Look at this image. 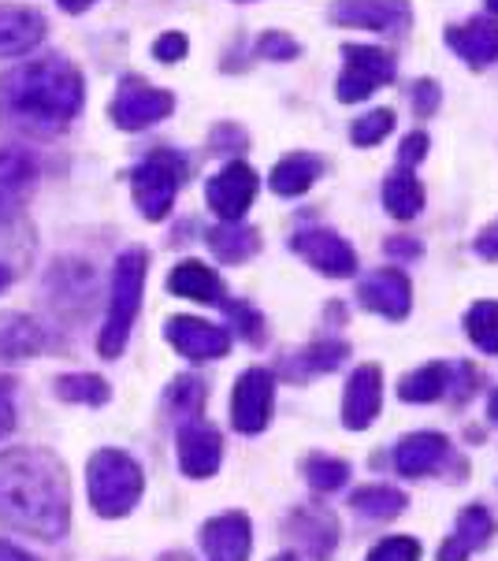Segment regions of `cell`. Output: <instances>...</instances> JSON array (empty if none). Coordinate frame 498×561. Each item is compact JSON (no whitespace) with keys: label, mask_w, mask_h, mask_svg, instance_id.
Returning a JSON list of instances; mask_svg holds the SVG:
<instances>
[{"label":"cell","mask_w":498,"mask_h":561,"mask_svg":"<svg viewBox=\"0 0 498 561\" xmlns=\"http://www.w3.org/2000/svg\"><path fill=\"white\" fill-rule=\"evenodd\" d=\"M0 525L56 543L71 525L67 472L42 446H12L0 454Z\"/></svg>","instance_id":"obj_1"},{"label":"cell","mask_w":498,"mask_h":561,"mask_svg":"<svg viewBox=\"0 0 498 561\" xmlns=\"http://www.w3.org/2000/svg\"><path fill=\"white\" fill-rule=\"evenodd\" d=\"M82 104V75L60 56L0 75V119L26 135H56Z\"/></svg>","instance_id":"obj_2"},{"label":"cell","mask_w":498,"mask_h":561,"mask_svg":"<svg viewBox=\"0 0 498 561\" xmlns=\"http://www.w3.org/2000/svg\"><path fill=\"white\" fill-rule=\"evenodd\" d=\"M146 268L149 256L146 250H127L116 261V272H112V298H109V317H104L98 350L101 357L116 360L123 354L134 328V317L142 309V283H146Z\"/></svg>","instance_id":"obj_3"},{"label":"cell","mask_w":498,"mask_h":561,"mask_svg":"<svg viewBox=\"0 0 498 561\" xmlns=\"http://www.w3.org/2000/svg\"><path fill=\"white\" fill-rule=\"evenodd\" d=\"M146 477H142L138 461L123 450H98L90 458V477H86V491H90V506L101 517H127L138 506Z\"/></svg>","instance_id":"obj_4"},{"label":"cell","mask_w":498,"mask_h":561,"mask_svg":"<svg viewBox=\"0 0 498 561\" xmlns=\"http://www.w3.org/2000/svg\"><path fill=\"white\" fill-rule=\"evenodd\" d=\"M186 179V160L171 149H157L134 168L131 186H134V202H138L142 216L146 220H165L171 213V202H176L179 186Z\"/></svg>","instance_id":"obj_5"},{"label":"cell","mask_w":498,"mask_h":561,"mask_svg":"<svg viewBox=\"0 0 498 561\" xmlns=\"http://www.w3.org/2000/svg\"><path fill=\"white\" fill-rule=\"evenodd\" d=\"M342 56H347V68H342L339 82H335L339 101H365L369 93H376L380 85L395 79V56L387 49H376V45H342Z\"/></svg>","instance_id":"obj_6"},{"label":"cell","mask_w":498,"mask_h":561,"mask_svg":"<svg viewBox=\"0 0 498 561\" xmlns=\"http://www.w3.org/2000/svg\"><path fill=\"white\" fill-rule=\"evenodd\" d=\"M176 108L168 90H157V85L142 82V79H123L120 82V93L112 98V123L123 130H142V127H152Z\"/></svg>","instance_id":"obj_7"},{"label":"cell","mask_w":498,"mask_h":561,"mask_svg":"<svg viewBox=\"0 0 498 561\" xmlns=\"http://www.w3.org/2000/svg\"><path fill=\"white\" fill-rule=\"evenodd\" d=\"M272 402H275V376L268 368H249L238 376L235 394H231V424L235 432L257 435L264 432L272 421Z\"/></svg>","instance_id":"obj_8"},{"label":"cell","mask_w":498,"mask_h":561,"mask_svg":"<svg viewBox=\"0 0 498 561\" xmlns=\"http://www.w3.org/2000/svg\"><path fill=\"white\" fill-rule=\"evenodd\" d=\"M179 469L190 480H208L216 477L219 461H224V435L216 432L208 421L190 416L179 424Z\"/></svg>","instance_id":"obj_9"},{"label":"cell","mask_w":498,"mask_h":561,"mask_svg":"<svg viewBox=\"0 0 498 561\" xmlns=\"http://www.w3.org/2000/svg\"><path fill=\"white\" fill-rule=\"evenodd\" d=\"M291 245L302 261H309V268L328 275V279H350V275L358 272V253H353L347 239H339L335 231H320V227L298 231L291 239Z\"/></svg>","instance_id":"obj_10"},{"label":"cell","mask_w":498,"mask_h":561,"mask_svg":"<svg viewBox=\"0 0 498 561\" xmlns=\"http://www.w3.org/2000/svg\"><path fill=\"white\" fill-rule=\"evenodd\" d=\"M205 194H208V208H213L219 220L238 224L246 216V208L253 205V197H257L253 168L242 164V160H235V164H227L219 175L208 179Z\"/></svg>","instance_id":"obj_11"},{"label":"cell","mask_w":498,"mask_h":561,"mask_svg":"<svg viewBox=\"0 0 498 561\" xmlns=\"http://www.w3.org/2000/svg\"><path fill=\"white\" fill-rule=\"evenodd\" d=\"M165 335L171 346L190 360H219V357H227V350H231L227 328H216V323L197 320V317H171Z\"/></svg>","instance_id":"obj_12"},{"label":"cell","mask_w":498,"mask_h":561,"mask_svg":"<svg viewBox=\"0 0 498 561\" xmlns=\"http://www.w3.org/2000/svg\"><path fill=\"white\" fill-rule=\"evenodd\" d=\"M331 19L342 26H369L380 34L409 31V0H339L331 8Z\"/></svg>","instance_id":"obj_13"},{"label":"cell","mask_w":498,"mask_h":561,"mask_svg":"<svg viewBox=\"0 0 498 561\" xmlns=\"http://www.w3.org/2000/svg\"><path fill=\"white\" fill-rule=\"evenodd\" d=\"M383 405V376L376 365L353 368L347 379V394H342V424L350 432H365L369 424H376Z\"/></svg>","instance_id":"obj_14"},{"label":"cell","mask_w":498,"mask_h":561,"mask_svg":"<svg viewBox=\"0 0 498 561\" xmlns=\"http://www.w3.org/2000/svg\"><path fill=\"white\" fill-rule=\"evenodd\" d=\"M201 547H205L208 561H249V550H253L249 517L246 513H219V517L205 520Z\"/></svg>","instance_id":"obj_15"},{"label":"cell","mask_w":498,"mask_h":561,"mask_svg":"<svg viewBox=\"0 0 498 561\" xmlns=\"http://www.w3.org/2000/svg\"><path fill=\"white\" fill-rule=\"evenodd\" d=\"M358 298L369 312H380V317H387V320H401L409 312V306H414V287H409L406 272L380 268V272H372L369 279H361Z\"/></svg>","instance_id":"obj_16"},{"label":"cell","mask_w":498,"mask_h":561,"mask_svg":"<svg viewBox=\"0 0 498 561\" xmlns=\"http://www.w3.org/2000/svg\"><path fill=\"white\" fill-rule=\"evenodd\" d=\"M498 531L495 513L487 506H465L457 513L454 531L446 536V543L439 547V561H465L468 554H476L480 547H487Z\"/></svg>","instance_id":"obj_17"},{"label":"cell","mask_w":498,"mask_h":561,"mask_svg":"<svg viewBox=\"0 0 498 561\" xmlns=\"http://www.w3.org/2000/svg\"><path fill=\"white\" fill-rule=\"evenodd\" d=\"M446 45L468 68H487V64L498 60V23L491 15H476L465 26H450Z\"/></svg>","instance_id":"obj_18"},{"label":"cell","mask_w":498,"mask_h":561,"mask_svg":"<svg viewBox=\"0 0 498 561\" xmlns=\"http://www.w3.org/2000/svg\"><path fill=\"white\" fill-rule=\"evenodd\" d=\"M446 450H450L446 435H439V432H414V435H406V439H398L395 458H391V461H395L398 477L420 480V477H428V472H435L439 465H443Z\"/></svg>","instance_id":"obj_19"},{"label":"cell","mask_w":498,"mask_h":561,"mask_svg":"<svg viewBox=\"0 0 498 561\" xmlns=\"http://www.w3.org/2000/svg\"><path fill=\"white\" fill-rule=\"evenodd\" d=\"M34 186V160L23 149H0V224L12 220Z\"/></svg>","instance_id":"obj_20"},{"label":"cell","mask_w":498,"mask_h":561,"mask_svg":"<svg viewBox=\"0 0 498 561\" xmlns=\"http://www.w3.org/2000/svg\"><path fill=\"white\" fill-rule=\"evenodd\" d=\"M45 37V19L34 8L0 4V56H23Z\"/></svg>","instance_id":"obj_21"},{"label":"cell","mask_w":498,"mask_h":561,"mask_svg":"<svg viewBox=\"0 0 498 561\" xmlns=\"http://www.w3.org/2000/svg\"><path fill=\"white\" fill-rule=\"evenodd\" d=\"M168 290L179 294V298L201 301V306H224V279L201 261H183L176 272L168 275Z\"/></svg>","instance_id":"obj_22"},{"label":"cell","mask_w":498,"mask_h":561,"mask_svg":"<svg viewBox=\"0 0 498 561\" xmlns=\"http://www.w3.org/2000/svg\"><path fill=\"white\" fill-rule=\"evenodd\" d=\"M291 536L309 550L313 558H328L339 543V520L324 510H298L291 517Z\"/></svg>","instance_id":"obj_23"},{"label":"cell","mask_w":498,"mask_h":561,"mask_svg":"<svg viewBox=\"0 0 498 561\" xmlns=\"http://www.w3.org/2000/svg\"><path fill=\"white\" fill-rule=\"evenodd\" d=\"M42 328L31 317L4 312L0 317V360H26L42 350Z\"/></svg>","instance_id":"obj_24"},{"label":"cell","mask_w":498,"mask_h":561,"mask_svg":"<svg viewBox=\"0 0 498 561\" xmlns=\"http://www.w3.org/2000/svg\"><path fill=\"white\" fill-rule=\"evenodd\" d=\"M383 205L395 220H414V216L425 208V190H420L414 168L398 164L391 171V179L383 183Z\"/></svg>","instance_id":"obj_25"},{"label":"cell","mask_w":498,"mask_h":561,"mask_svg":"<svg viewBox=\"0 0 498 561\" xmlns=\"http://www.w3.org/2000/svg\"><path fill=\"white\" fill-rule=\"evenodd\" d=\"M347 357H350V346H347V342H339V339L313 342V346H305L302 354H294V357H291V368H286V376H291V379H305V376L335 373V368H339Z\"/></svg>","instance_id":"obj_26"},{"label":"cell","mask_w":498,"mask_h":561,"mask_svg":"<svg viewBox=\"0 0 498 561\" xmlns=\"http://www.w3.org/2000/svg\"><path fill=\"white\" fill-rule=\"evenodd\" d=\"M406 506H409L406 491L383 488V483H369V488H358L350 494V510L358 513V517H369V520H391V517H398Z\"/></svg>","instance_id":"obj_27"},{"label":"cell","mask_w":498,"mask_h":561,"mask_svg":"<svg viewBox=\"0 0 498 561\" xmlns=\"http://www.w3.org/2000/svg\"><path fill=\"white\" fill-rule=\"evenodd\" d=\"M320 168H324L320 160L309 157V153L286 157L272 168V190L280 197H298L316 183V179H320Z\"/></svg>","instance_id":"obj_28"},{"label":"cell","mask_w":498,"mask_h":561,"mask_svg":"<svg viewBox=\"0 0 498 561\" xmlns=\"http://www.w3.org/2000/svg\"><path fill=\"white\" fill-rule=\"evenodd\" d=\"M446 391H450V368L446 365H425L398 383V398L401 402H414V405L439 402Z\"/></svg>","instance_id":"obj_29"},{"label":"cell","mask_w":498,"mask_h":561,"mask_svg":"<svg viewBox=\"0 0 498 561\" xmlns=\"http://www.w3.org/2000/svg\"><path fill=\"white\" fill-rule=\"evenodd\" d=\"M257 231L253 227H238V224H224L216 231H208V250H213L224 264H238L249 261L257 253Z\"/></svg>","instance_id":"obj_30"},{"label":"cell","mask_w":498,"mask_h":561,"mask_svg":"<svg viewBox=\"0 0 498 561\" xmlns=\"http://www.w3.org/2000/svg\"><path fill=\"white\" fill-rule=\"evenodd\" d=\"M56 398L75 405H104L112 398V387L104 383L101 376L90 373H75V376H60L56 379Z\"/></svg>","instance_id":"obj_31"},{"label":"cell","mask_w":498,"mask_h":561,"mask_svg":"<svg viewBox=\"0 0 498 561\" xmlns=\"http://www.w3.org/2000/svg\"><path fill=\"white\" fill-rule=\"evenodd\" d=\"M465 331H468V339L476 342V350L498 354V301H480V306L468 309Z\"/></svg>","instance_id":"obj_32"},{"label":"cell","mask_w":498,"mask_h":561,"mask_svg":"<svg viewBox=\"0 0 498 561\" xmlns=\"http://www.w3.org/2000/svg\"><path fill=\"white\" fill-rule=\"evenodd\" d=\"M302 472H305V480H309V488L313 491H339L342 483H347V477H350V465L347 461H339V458H305L302 461Z\"/></svg>","instance_id":"obj_33"},{"label":"cell","mask_w":498,"mask_h":561,"mask_svg":"<svg viewBox=\"0 0 498 561\" xmlns=\"http://www.w3.org/2000/svg\"><path fill=\"white\" fill-rule=\"evenodd\" d=\"M168 405L176 409L183 421L201 416V409H205V383H201L197 376H179L176 383L168 387Z\"/></svg>","instance_id":"obj_34"},{"label":"cell","mask_w":498,"mask_h":561,"mask_svg":"<svg viewBox=\"0 0 498 561\" xmlns=\"http://www.w3.org/2000/svg\"><path fill=\"white\" fill-rule=\"evenodd\" d=\"M391 130H395V116H391L387 108H376V112H369V116H361L358 123H353L350 138H353V146H380Z\"/></svg>","instance_id":"obj_35"},{"label":"cell","mask_w":498,"mask_h":561,"mask_svg":"<svg viewBox=\"0 0 498 561\" xmlns=\"http://www.w3.org/2000/svg\"><path fill=\"white\" fill-rule=\"evenodd\" d=\"M365 561H420V543L409 536H391L372 547Z\"/></svg>","instance_id":"obj_36"},{"label":"cell","mask_w":498,"mask_h":561,"mask_svg":"<svg viewBox=\"0 0 498 561\" xmlns=\"http://www.w3.org/2000/svg\"><path fill=\"white\" fill-rule=\"evenodd\" d=\"M224 306H227V312H231V320L238 323V331H242V339L253 342V346H261V342H264V320H261V312L249 309V306H231V301H224Z\"/></svg>","instance_id":"obj_37"},{"label":"cell","mask_w":498,"mask_h":561,"mask_svg":"<svg viewBox=\"0 0 498 561\" xmlns=\"http://www.w3.org/2000/svg\"><path fill=\"white\" fill-rule=\"evenodd\" d=\"M257 53L268 56V60H294V56H298V42L280 31H268L261 37V45H257Z\"/></svg>","instance_id":"obj_38"},{"label":"cell","mask_w":498,"mask_h":561,"mask_svg":"<svg viewBox=\"0 0 498 561\" xmlns=\"http://www.w3.org/2000/svg\"><path fill=\"white\" fill-rule=\"evenodd\" d=\"M425 157H428V135H420V130H414V135H406V141L398 146V164L417 168Z\"/></svg>","instance_id":"obj_39"},{"label":"cell","mask_w":498,"mask_h":561,"mask_svg":"<svg viewBox=\"0 0 498 561\" xmlns=\"http://www.w3.org/2000/svg\"><path fill=\"white\" fill-rule=\"evenodd\" d=\"M152 53H157V60H165V64L183 60V56H186V37H183V34H165V37H157Z\"/></svg>","instance_id":"obj_40"},{"label":"cell","mask_w":498,"mask_h":561,"mask_svg":"<svg viewBox=\"0 0 498 561\" xmlns=\"http://www.w3.org/2000/svg\"><path fill=\"white\" fill-rule=\"evenodd\" d=\"M12 427H15L12 383H8V379H0V439H4V435H12Z\"/></svg>","instance_id":"obj_41"},{"label":"cell","mask_w":498,"mask_h":561,"mask_svg":"<svg viewBox=\"0 0 498 561\" xmlns=\"http://www.w3.org/2000/svg\"><path fill=\"white\" fill-rule=\"evenodd\" d=\"M414 108H417V116H432V112L439 108V85L435 82H417Z\"/></svg>","instance_id":"obj_42"},{"label":"cell","mask_w":498,"mask_h":561,"mask_svg":"<svg viewBox=\"0 0 498 561\" xmlns=\"http://www.w3.org/2000/svg\"><path fill=\"white\" fill-rule=\"evenodd\" d=\"M476 253H480L484 261H498V220L480 231V239H476Z\"/></svg>","instance_id":"obj_43"},{"label":"cell","mask_w":498,"mask_h":561,"mask_svg":"<svg viewBox=\"0 0 498 561\" xmlns=\"http://www.w3.org/2000/svg\"><path fill=\"white\" fill-rule=\"evenodd\" d=\"M0 561H37V558H31L26 550H19L15 543H4V539H0Z\"/></svg>","instance_id":"obj_44"},{"label":"cell","mask_w":498,"mask_h":561,"mask_svg":"<svg viewBox=\"0 0 498 561\" xmlns=\"http://www.w3.org/2000/svg\"><path fill=\"white\" fill-rule=\"evenodd\" d=\"M387 253L391 256H417L420 245L417 242H387Z\"/></svg>","instance_id":"obj_45"},{"label":"cell","mask_w":498,"mask_h":561,"mask_svg":"<svg viewBox=\"0 0 498 561\" xmlns=\"http://www.w3.org/2000/svg\"><path fill=\"white\" fill-rule=\"evenodd\" d=\"M12 279H15V264L0 261V290H8V287H12Z\"/></svg>","instance_id":"obj_46"},{"label":"cell","mask_w":498,"mask_h":561,"mask_svg":"<svg viewBox=\"0 0 498 561\" xmlns=\"http://www.w3.org/2000/svg\"><path fill=\"white\" fill-rule=\"evenodd\" d=\"M60 4L67 8V12H82V8H90L93 0H60Z\"/></svg>","instance_id":"obj_47"},{"label":"cell","mask_w":498,"mask_h":561,"mask_svg":"<svg viewBox=\"0 0 498 561\" xmlns=\"http://www.w3.org/2000/svg\"><path fill=\"white\" fill-rule=\"evenodd\" d=\"M487 416H491V421L498 424V391L491 394V402H487Z\"/></svg>","instance_id":"obj_48"},{"label":"cell","mask_w":498,"mask_h":561,"mask_svg":"<svg viewBox=\"0 0 498 561\" xmlns=\"http://www.w3.org/2000/svg\"><path fill=\"white\" fill-rule=\"evenodd\" d=\"M160 561H190V558H186V554H165Z\"/></svg>","instance_id":"obj_49"},{"label":"cell","mask_w":498,"mask_h":561,"mask_svg":"<svg viewBox=\"0 0 498 561\" xmlns=\"http://www.w3.org/2000/svg\"><path fill=\"white\" fill-rule=\"evenodd\" d=\"M272 561H298V558H294V554H280V558H272Z\"/></svg>","instance_id":"obj_50"},{"label":"cell","mask_w":498,"mask_h":561,"mask_svg":"<svg viewBox=\"0 0 498 561\" xmlns=\"http://www.w3.org/2000/svg\"><path fill=\"white\" fill-rule=\"evenodd\" d=\"M487 8H491V12H498V0H487Z\"/></svg>","instance_id":"obj_51"}]
</instances>
